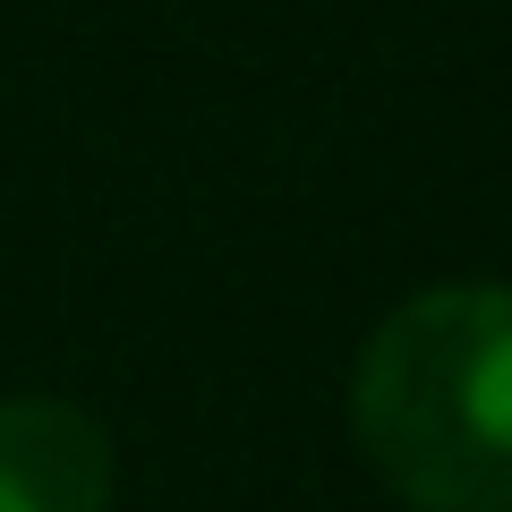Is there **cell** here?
<instances>
[{
    "label": "cell",
    "mask_w": 512,
    "mask_h": 512,
    "mask_svg": "<svg viewBox=\"0 0 512 512\" xmlns=\"http://www.w3.org/2000/svg\"><path fill=\"white\" fill-rule=\"evenodd\" d=\"M0 512H111V436L77 402H0Z\"/></svg>",
    "instance_id": "7a4b0ae2"
},
{
    "label": "cell",
    "mask_w": 512,
    "mask_h": 512,
    "mask_svg": "<svg viewBox=\"0 0 512 512\" xmlns=\"http://www.w3.org/2000/svg\"><path fill=\"white\" fill-rule=\"evenodd\" d=\"M359 453L410 512H512V291L444 282L376 325L350 376Z\"/></svg>",
    "instance_id": "6da1fadb"
}]
</instances>
